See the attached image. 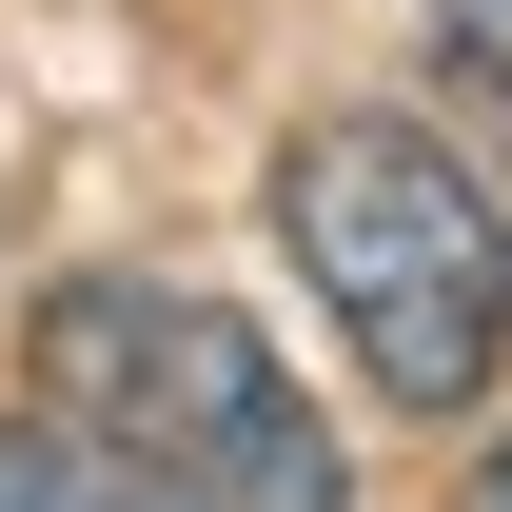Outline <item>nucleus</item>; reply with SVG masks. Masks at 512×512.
Instances as JSON below:
<instances>
[{
    "mask_svg": "<svg viewBox=\"0 0 512 512\" xmlns=\"http://www.w3.org/2000/svg\"><path fill=\"white\" fill-rule=\"evenodd\" d=\"M276 237L335 296L355 375L394 414H473L512 355V217L434 119H296L276 138Z\"/></svg>",
    "mask_w": 512,
    "mask_h": 512,
    "instance_id": "obj_1",
    "label": "nucleus"
},
{
    "mask_svg": "<svg viewBox=\"0 0 512 512\" xmlns=\"http://www.w3.org/2000/svg\"><path fill=\"white\" fill-rule=\"evenodd\" d=\"M40 375H60V414L119 453L138 493H178V512H355L316 394L276 375V335H237L217 296L79 276L60 316H40Z\"/></svg>",
    "mask_w": 512,
    "mask_h": 512,
    "instance_id": "obj_2",
    "label": "nucleus"
},
{
    "mask_svg": "<svg viewBox=\"0 0 512 512\" xmlns=\"http://www.w3.org/2000/svg\"><path fill=\"white\" fill-rule=\"evenodd\" d=\"M0 512H178V493H138L119 453H60V434L0 414Z\"/></svg>",
    "mask_w": 512,
    "mask_h": 512,
    "instance_id": "obj_3",
    "label": "nucleus"
},
{
    "mask_svg": "<svg viewBox=\"0 0 512 512\" xmlns=\"http://www.w3.org/2000/svg\"><path fill=\"white\" fill-rule=\"evenodd\" d=\"M473 512H512V453H493V473H473Z\"/></svg>",
    "mask_w": 512,
    "mask_h": 512,
    "instance_id": "obj_4",
    "label": "nucleus"
}]
</instances>
